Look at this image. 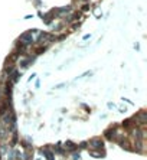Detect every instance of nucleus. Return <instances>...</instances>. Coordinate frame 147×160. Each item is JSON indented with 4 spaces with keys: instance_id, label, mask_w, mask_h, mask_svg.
<instances>
[{
    "instance_id": "nucleus-1",
    "label": "nucleus",
    "mask_w": 147,
    "mask_h": 160,
    "mask_svg": "<svg viewBox=\"0 0 147 160\" xmlns=\"http://www.w3.org/2000/svg\"><path fill=\"white\" fill-rule=\"evenodd\" d=\"M118 133H120L118 126H111L110 128H107V130L104 131V139L108 141H111V143H114V140H115V137H117Z\"/></svg>"
},
{
    "instance_id": "nucleus-2",
    "label": "nucleus",
    "mask_w": 147,
    "mask_h": 160,
    "mask_svg": "<svg viewBox=\"0 0 147 160\" xmlns=\"http://www.w3.org/2000/svg\"><path fill=\"white\" fill-rule=\"evenodd\" d=\"M87 143H88V150L89 149H104V144H105L104 139H101V137H92Z\"/></svg>"
},
{
    "instance_id": "nucleus-3",
    "label": "nucleus",
    "mask_w": 147,
    "mask_h": 160,
    "mask_svg": "<svg viewBox=\"0 0 147 160\" xmlns=\"http://www.w3.org/2000/svg\"><path fill=\"white\" fill-rule=\"evenodd\" d=\"M62 147H64V150L67 152V154L78 150V144H77L75 141H71V140H67L65 143H62Z\"/></svg>"
},
{
    "instance_id": "nucleus-4",
    "label": "nucleus",
    "mask_w": 147,
    "mask_h": 160,
    "mask_svg": "<svg viewBox=\"0 0 147 160\" xmlns=\"http://www.w3.org/2000/svg\"><path fill=\"white\" fill-rule=\"evenodd\" d=\"M40 154L45 157L46 160H55V154L54 152H52V149H51V146H45V147H40Z\"/></svg>"
},
{
    "instance_id": "nucleus-5",
    "label": "nucleus",
    "mask_w": 147,
    "mask_h": 160,
    "mask_svg": "<svg viewBox=\"0 0 147 160\" xmlns=\"http://www.w3.org/2000/svg\"><path fill=\"white\" fill-rule=\"evenodd\" d=\"M88 153L95 159H101V157H105V149H89Z\"/></svg>"
},
{
    "instance_id": "nucleus-6",
    "label": "nucleus",
    "mask_w": 147,
    "mask_h": 160,
    "mask_svg": "<svg viewBox=\"0 0 147 160\" xmlns=\"http://www.w3.org/2000/svg\"><path fill=\"white\" fill-rule=\"evenodd\" d=\"M51 149H52L54 154H59V156H65V154H67V152H65L64 147H62V143H56L55 146H51Z\"/></svg>"
},
{
    "instance_id": "nucleus-7",
    "label": "nucleus",
    "mask_w": 147,
    "mask_h": 160,
    "mask_svg": "<svg viewBox=\"0 0 147 160\" xmlns=\"http://www.w3.org/2000/svg\"><path fill=\"white\" fill-rule=\"evenodd\" d=\"M69 156H71V159H72V160H81L80 150H77V152H72V153H69Z\"/></svg>"
},
{
    "instance_id": "nucleus-8",
    "label": "nucleus",
    "mask_w": 147,
    "mask_h": 160,
    "mask_svg": "<svg viewBox=\"0 0 147 160\" xmlns=\"http://www.w3.org/2000/svg\"><path fill=\"white\" fill-rule=\"evenodd\" d=\"M6 154H7V160H14V152H13V149H9Z\"/></svg>"
},
{
    "instance_id": "nucleus-9",
    "label": "nucleus",
    "mask_w": 147,
    "mask_h": 160,
    "mask_svg": "<svg viewBox=\"0 0 147 160\" xmlns=\"http://www.w3.org/2000/svg\"><path fill=\"white\" fill-rule=\"evenodd\" d=\"M84 149H88V143L87 141H82V143H81V144H78V150H84Z\"/></svg>"
},
{
    "instance_id": "nucleus-10",
    "label": "nucleus",
    "mask_w": 147,
    "mask_h": 160,
    "mask_svg": "<svg viewBox=\"0 0 147 160\" xmlns=\"http://www.w3.org/2000/svg\"><path fill=\"white\" fill-rule=\"evenodd\" d=\"M36 160H40V159H36Z\"/></svg>"
}]
</instances>
